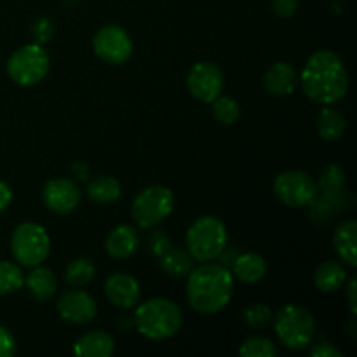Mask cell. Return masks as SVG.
I'll list each match as a JSON object with an SVG mask.
<instances>
[{
  "label": "cell",
  "instance_id": "d590c367",
  "mask_svg": "<svg viewBox=\"0 0 357 357\" xmlns=\"http://www.w3.org/2000/svg\"><path fill=\"white\" fill-rule=\"evenodd\" d=\"M356 291H357V278H351V281H349V286H347V302H349V309H351V312L357 314V298H356Z\"/></svg>",
  "mask_w": 357,
  "mask_h": 357
},
{
  "label": "cell",
  "instance_id": "5bb4252c",
  "mask_svg": "<svg viewBox=\"0 0 357 357\" xmlns=\"http://www.w3.org/2000/svg\"><path fill=\"white\" fill-rule=\"evenodd\" d=\"M105 295L112 305L129 310L138 305L139 284L132 275L126 272H114L105 282Z\"/></svg>",
  "mask_w": 357,
  "mask_h": 357
},
{
  "label": "cell",
  "instance_id": "d6986e66",
  "mask_svg": "<svg viewBox=\"0 0 357 357\" xmlns=\"http://www.w3.org/2000/svg\"><path fill=\"white\" fill-rule=\"evenodd\" d=\"M356 243H357V223L354 220L340 223L333 234V244L337 250L338 257L347 264L349 267H357V253H356Z\"/></svg>",
  "mask_w": 357,
  "mask_h": 357
},
{
  "label": "cell",
  "instance_id": "1f68e13d",
  "mask_svg": "<svg viewBox=\"0 0 357 357\" xmlns=\"http://www.w3.org/2000/svg\"><path fill=\"white\" fill-rule=\"evenodd\" d=\"M31 33H33L37 44L47 42L52 37V21L49 17H38L31 26Z\"/></svg>",
  "mask_w": 357,
  "mask_h": 357
},
{
  "label": "cell",
  "instance_id": "277c9868",
  "mask_svg": "<svg viewBox=\"0 0 357 357\" xmlns=\"http://www.w3.org/2000/svg\"><path fill=\"white\" fill-rule=\"evenodd\" d=\"M229 234L222 220L216 216H201L187 230L188 253L197 261H211L222 257Z\"/></svg>",
  "mask_w": 357,
  "mask_h": 357
},
{
  "label": "cell",
  "instance_id": "f1b7e54d",
  "mask_svg": "<svg viewBox=\"0 0 357 357\" xmlns=\"http://www.w3.org/2000/svg\"><path fill=\"white\" fill-rule=\"evenodd\" d=\"M345 187V173L340 166L333 164V166H328L323 171L319 180V188L326 195L338 194L340 190H344Z\"/></svg>",
  "mask_w": 357,
  "mask_h": 357
},
{
  "label": "cell",
  "instance_id": "e575fe53",
  "mask_svg": "<svg viewBox=\"0 0 357 357\" xmlns=\"http://www.w3.org/2000/svg\"><path fill=\"white\" fill-rule=\"evenodd\" d=\"M312 357H342V352L335 347L333 344H328V342H321V344L314 345L312 351H310Z\"/></svg>",
  "mask_w": 357,
  "mask_h": 357
},
{
  "label": "cell",
  "instance_id": "2e32d148",
  "mask_svg": "<svg viewBox=\"0 0 357 357\" xmlns=\"http://www.w3.org/2000/svg\"><path fill=\"white\" fill-rule=\"evenodd\" d=\"M138 244V232L131 225H119L108 234L105 241V250L114 260H128L136 253Z\"/></svg>",
  "mask_w": 357,
  "mask_h": 357
},
{
  "label": "cell",
  "instance_id": "d6a6232c",
  "mask_svg": "<svg viewBox=\"0 0 357 357\" xmlns=\"http://www.w3.org/2000/svg\"><path fill=\"white\" fill-rule=\"evenodd\" d=\"M298 9V0H272V10L279 17H291Z\"/></svg>",
  "mask_w": 357,
  "mask_h": 357
},
{
  "label": "cell",
  "instance_id": "74e56055",
  "mask_svg": "<svg viewBox=\"0 0 357 357\" xmlns=\"http://www.w3.org/2000/svg\"><path fill=\"white\" fill-rule=\"evenodd\" d=\"M72 173L77 180H87L89 178V167L86 162H75L72 167Z\"/></svg>",
  "mask_w": 357,
  "mask_h": 357
},
{
  "label": "cell",
  "instance_id": "44dd1931",
  "mask_svg": "<svg viewBox=\"0 0 357 357\" xmlns=\"http://www.w3.org/2000/svg\"><path fill=\"white\" fill-rule=\"evenodd\" d=\"M347 281V272L340 261L326 260L316 268L314 274V282L316 288L323 293H333L340 289Z\"/></svg>",
  "mask_w": 357,
  "mask_h": 357
},
{
  "label": "cell",
  "instance_id": "7c38bea8",
  "mask_svg": "<svg viewBox=\"0 0 357 357\" xmlns=\"http://www.w3.org/2000/svg\"><path fill=\"white\" fill-rule=\"evenodd\" d=\"M58 312L70 324H87L96 317L98 307L93 296L82 289H70L58 298Z\"/></svg>",
  "mask_w": 357,
  "mask_h": 357
},
{
  "label": "cell",
  "instance_id": "7402d4cb",
  "mask_svg": "<svg viewBox=\"0 0 357 357\" xmlns=\"http://www.w3.org/2000/svg\"><path fill=\"white\" fill-rule=\"evenodd\" d=\"M194 257L188 253V250L171 246L166 253L160 257V267L171 278H185L190 274L194 268Z\"/></svg>",
  "mask_w": 357,
  "mask_h": 357
},
{
  "label": "cell",
  "instance_id": "9a60e30c",
  "mask_svg": "<svg viewBox=\"0 0 357 357\" xmlns=\"http://www.w3.org/2000/svg\"><path fill=\"white\" fill-rule=\"evenodd\" d=\"M264 84L272 96H289L296 89L298 73L289 63L278 61L265 72Z\"/></svg>",
  "mask_w": 357,
  "mask_h": 357
},
{
  "label": "cell",
  "instance_id": "4316f807",
  "mask_svg": "<svg viewBox=\"0 0 357 357\" xmlns=\"http://www.w3.org/2000/svg\"><path fill=\"white\" fill-rule=\"evenodd\" d=\"M213 105V115L218 122L222 124H236L241 117V108L239 103L236 100H232L230 96H222L220 94L215 101H211Z\"/></svg>",
  "mask_w": 357,
  "mask_h": 357
},
{
  "label": "cell",
  "instance_id": "6da1fadb",
  "mask_svg": "<svg viewBox=\"0 0 357 357\" xmlns=\"http://www.w3.org/2000/svg\"><path fill=\"white\" fill-rule=\"evenodd\" d=\"M302 89L312 101L333 105L349 91V73L340 56L333 51H317L302 70Z\"/></svg>",
  "mask_w": 357,
  "mask_h": 357
},
{
  "label": "cell",
  "instance_id": "484cf974",
  "mask_svg": "<svg viewBox=\"0 0 357 357\" xmlns=\"http://www.w3.org/2000/svg\"><path fill=\"white\" fill-rule=\"evenodd\" d=\"M24 278L20 265L13 261H0V295H10L23 288Z\"/></svg>",
  "mask_w": 357,
  "mask_h": 357
},
{
  "label": "cell",
  "instance_id": "8d00e7d4",
  "mask_svg": "<svg viewBox=\"0 0 357 357\" xmlns=\"http://www.w3.org/2000/svg\"><path fill=\"white\" fill-rule=\"evenodd\" d=\"M10 201H13V190L6 181L0 180V213L10 204Z\"/></svg>",
  "mask_w": 357,
  "mask_h": 357
},
{
  "label": "cell",
  "instance_id": "8fae6325",
  "mask_svg": "<svg viewBox=\"0 0 357 357\" xmlns=\"http://www.w3.org/2000/svg\"><path fill=\"white\" fill-rule=\"evenodd\" d=\"M223 82L225 80L222 70L213 61L195 63L187 77V86L192 96L204 103H211L222 94Z\"/></svg>",
  "mask_w": 357,
  "mask_h": 357
},
{
  "label": "cell",
  "instance_id": "603a6c76",
  "mask_svg": "<svg viewBox=\"0 0 357 357\" xmlns=\"http://www.w3.org/2000/svg\"><path fill=\"white\" fill-rule=\"evenodd\" d=\"M347 122H345V115L337 108L326 107L321 110L319 117H317V132L326 142H335V139L342 138L345 132Z\"/></svg>",
  "mask_w": 357,
  "mask_h": 357
},
{
  "label": "cell",
  "instance_id": "3957f363",
  "mask_svg": "<svg viewBox=\"0 0 357 357\" xmlns=\"http://www.w3.org/2000/svg\"><path fill=\"white\" fill-rule=\"evenodd\" d=\"M136 330L150 340H166L176 335L183 324L180 305L169 298H150L138 305L135 314Z\"/></svg>",
  "mask_w": 357,
  "mask_h": 357
},
{
  "label": "cell",
  "instance_id": "7a4b0ae2",
  "mask_svg": "<svg viewBox=\"0 0 357 357\" xmlns=\"http://www.w3.org/2000/svg\"><path fill=\"white\" fill-rule=\"evenodd\" d=\"M234 291V275L225 265L204 261L192 268L187 281V298L201 314H216L229 305Z\"/></svg>",
  "mask_w": 357,
  "mask_h": 357
},
{
  "label": "cell",
  "instance_id": "f546056e",
  "mask_svg": "<svg viewBox=\"0 0 357 357\" xmlns=\"http://www.w3.org/2000/svg\"><path fill=\"white\" fill-rule=\"evenodd\" d=\"M272 317L274 314L267 303H251L243 310V321L250 328H265L271 323Z\"/></svg>",
  "mask_w": 357,
  "mask_h": 357
},
{
  "label": "cell",
  "instance_id": "83f0119b",
  "mask_svg": "<svg viewBox=\"0 0 357 357\" xmlns=\"http://www.w3.org/2000/svg\"><path fill=\"white\" fill-rule=\"evenodd\" d=\"M239 354L243 357H275L278 349L268 338L250 337L241 344Z\"/></svg>",
  "mask_w": 357,
  "mask_h": 357
},
{
  "label": "cell",
  "instance_id": "9c48e42d",
  "mask_svg": "<svg viewBox=\"0 0 357 357\" xmlns=\"http://www.w3.org/2000/svg\"><path fill=\"white\" fill-rule=\"evenodd\" d=\"M274 194L289 208H303L317 197V185L305 171L288 169L275 176Z\"/></svg>",
  "mask_w": 357,
  "mask_h": 357
},
{
  "label": "cell",
  "instance_id": "cb8c5ba5",
  "mask_svg": "<svg viewBox=\"0 0 357 357\" xmlns=\"http://www.w3.org/2000/svg\"><path fill=\"white\" fill-rule=\"evenodd\" d=\"M121 183L117 178L114 176H96L93 181L87 185V195L91 201L98 202V204H112L121 197Z\"/></svg>",
  "mask_w": 357,
  "mask_h": 357
},
{
  "label": "cell",
  "instance_id": "8992f818",
  "mask_svg": "<svg viewBox=\"0 0 357 357\" xmlns=\"http://www.w3.org/2000/svg\"><path fill=\"white\" fill-rule=\"evenodd\" d=\"M47 51L40 44H26L16 49L7 61V73L17 86H35L42 82L49 72Z\"/></svg>",
  "mask_w": 357,
  "mask_h": 357
},
{
  "label": "cell",
  "instance_id": "ba28073f",
  "mask_svg": "<svg viewBox=\"0 0 357 357\" xmlns=\"http://www.w3.org/2000/svg\"><path fill=\"white\" fill-rule=\"evenodd\" d=\"M174 209L173 192L162 185H152L139 192L131 206V215L138 227L152 229L167 218Z\"/></svg>",
  "mask_w": 357,
  "mask_h": 357
},
{
  "label": "cell",
  "instance_id": "4dcf8cb0",
  "mask_svg": "<svg viewBox=\"0 0 357 357\" xmlns=\"http://www.w3.org/2000/svg\"><path fill=\"white\" fill-rule=\"evenodd\" d=\"M171 246H173V244H171L169 237L164 232H160V230H155V232L149 237V250L153 257L160 258Z\"/></svg>",
  "mask_w": 357,
  "mask_h": 357
},
{
  "label": "cell",
  "instance_id": "d4e9b609",
  "mask_svg": "<svg viewBox=\"0 0 357 357\" xmlns=\"http://www.w3.org/2000/svg\"><path fill=\"white\" fill-rule=\"evenodd\" d=\"M94 272H96V268H94V264L89 258H73V260L66 265L65 281L66 284L80 288V286H86L93 281Z\"/></svg>",
  "mask_w": 357,
  "mask_h": 357
},
{
  "label": "cell",
  "instance_id": "5b68a950",
  "mask_svg": "<svg viewBox=\"0 0 357 357\" xmlns=\"http://www.w3.org/2000/svg\"><path fill=\"white\" fill-rule=\"evenodd\" d=\"M272 319H274V330L279 342L289 351H302L314 342L316 321L312 314L303 307H282Z\"/></svg>",
  "mask_w": 357,
  "mask_h": 357
},
{
  "label": "cell",
  "instance_id": "e0dca14e",
  "mask_svg": "<svg viewBox=\"0 0 357 357\" xmlns=\"http://www.w3.org/2000/svg\"><path fill=\"white\" fill-rule=\"evenodd\" d=\"M114 351V338L101 330L87 331L73 345V352L80 357H110Z\"/></svg>",
  "mask_w": 357,
  "mask_h": 357
},
{
  "label": "cell",
  "instance_id": "52a82bcc",
  "mask_svg": "<svg viewBox=\"0 0 357 357\" xmlns=\"http://www.w3.org/2000/svg\"><path fill=\"white\" fill-rule=\"evenodd\" d=\"M10 250L17 264L23 267H35L47 258L51 239L45 229L38 223L24 222L14 229L10 236Z\"/></svg>",
  "mask_w": 357,
  "mask_h": 357
},
{
  "label": "cell",
  "instance_id": "ac0fdd59",
  "mask_svg": "<svg viewBox=\"0 0 357 357\" xmlns=\"http://www.w3.org/2000/svg\"><path fill=\"white\" fill-rule=\"evenodd\" d=\"M24 284H26L28 291L38 302H47L54 296V293L58 291V281H56V275L52 274L51 268L40 267V265H35L31 267L30 274L24 278Z\"/></svg>",
  "mask_w": 357,
  "mask_h": 357
},
{
  "label": "cell",
  "instance_id": "ffe728a7",
  "mask_svg": "<svg viewBox=\"0 0 357 357\" xmlns=\"http://www.w3.org/2000/svg\"><path fill=\"white\" fill-rule=\"evenodd\" d=\"M232 275H236L241 282L246 284H255V282L261 281L267 274V264H265L264 257L258 253H243L234 260Z\"/></svg>",
  "mask_w": 357,
  "mask_h": 357
},
{
  "label": "cell",
  "instance_id": "836d02e7",
  "mask_svg": "<svg viewBox=\"0 0 357 357\" xmlns=\"http://www.w3.org/2000/svg\"><path fill=\"white\" fill-rule=\"evenodd\" d=\"M16 352V340H14L13 333L0 326V357H10Z\"/></svg>",
  "mask_w": 357,
  "mask_h": 357
},
{
  "label": "cell",
  "instance_id": "4fadbf2b",
  "mask_svg": "<svg viewBox=\"0 0 357 357\" xmlns=\"http://www.w3.org/2000/svg\"><path fill=\"white\" fill-rule=\"evenodd\" d=\"M44 204L58 215L72 213L80 202V190L77 183L68 178H54L49 180L44 187Z\"/></svg>",
  "mask_w": 357,
  "mask_h": 357
},
{
  "label": "cell",
  "instance_id": "30bf717a",
  "mask_svg": "<svg viewBox=\"0 0 357 357\" xmlns=\"http://www.w3.org/2000/svg\"><path fill=\"white\" fill-rule=\"evenodd\" d=\"M93 47L98 58L108 65H124L132 54L131 37L119 24H107L100 28L93 38Z\"/></svg>",
  "mask_w": 357,
  "mask_h": 357
}]
</instances>
